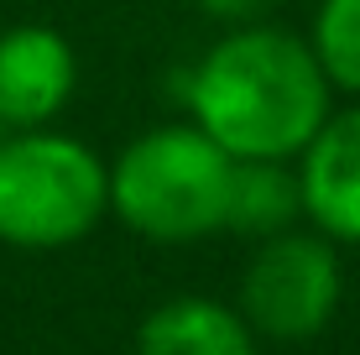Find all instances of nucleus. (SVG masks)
I'll return each instance as SVG.
<instances>
[{
  "mask_svg": "<svg viewBox=\"0 0 360 355\" xmlns=\"http://www.w3.org/2000/svg\"><path fill=\"white\" fill-rule=\"evenodd\" d=\"M314 42L329 79L345 89H360V0H324Z\"/></svg>",
  "mask_w": 360,
  "mask_h": 355,
  "instance_id": "obj_9",
  "label": "nucleus"
},
{
  "mask_svg": "<svg viewBox=\"0 0 360 355\" xmlns=\"http://www.w3.org/2000/svg\"><path fill=\"white\" fill-rule=\"evenodd\" d=\"M297 209H303V188H297V178L288 167L266 162V157H245L235 167L225 230H240V235H282Z\"/></svg>",
  "mask_w": 360,
  "mask_h": 355,
  "instance_id": "obj_8",
  "label": "nucleus"
},
{
  "mask_svg": "<svg viewBox=\"0 0 360 355\" xmlns=\"http://www.w3.org/2000/svg\"><path fill=\"white\" fill-rule=\"evenodd\" d=\"M266 0H204V11H214V16H225V21H240V16H251V11H262Z\"/></svg>",
  "mask_w": 360,
  "mask_h": 355,
  "instance_id": "obj_10",
  "label": "nucleus"
},
{
  "mask_svg": "<svg viewBox=\"0 0 360 355\" xmlns=\"http://www.w3.org/2000/svg\"><path fill=\"white\" fill-rule=\"evenodd\" d=\"M340 303V262L319 235H266L240 283V314L271 340H314Z\"/></svg>",
  "mask_w": 360,
  "mask_h": 355,
  "instance_id": "obj_4",
  "label": "nucleus"
},
{
  "mask_svg": "<svg viewBox=\"0 0 360 355\" xmlns=\"http://www.w3.org/2000/svg\"><path fill=\"white\" fill-rule=\"evenodd\" d=\"M303 209L334 240H360V110H345L319 126L303 146Z\"/></svg>",
  "mask_w": 360,
  "mask_h": 355,
  "instance_id": "obj_6",
  "label": "nucleus"
},
{
  "mask_svg": "<svg viewBox=\"0 0 360 355\" xmlns=\"http://www.w3.org/2000/svg\"><path fill=\"white\" fill-rule=\"evenodd\" d=\"M329 73L288 32H235L193 73L198 131L230 157L282 162L319 136L329 110Z\"/></svg>",
  "mask_w": 360,
  "mask_h": 355,
  "instance_id": "obj_1",
  "label": "nucleus"
},
{
  "mask_svg": "<svg viewBox=\"0 0 360 355\" xmlns=\"http://www.w3.org/2000/svg\"><path fill=\"white\" fill-rule=\"evenodd\" d=\"M110 204V173L84 141L16 136L0 141V240L53 251L89 235Z\"/></svg>",
  "mask_w": 360,
  "mask_h": 355,
  "instance_id": "obj_3",
  "label": "nucleus"
},
{
  "mask_svg": "<svg viewBox=\"0 0 360 355\" xmlns=\"http://www.w3.org/2000/svg\"><path fill=\"white\" fill-rule=\"evenodd\" d=\"M73 94V47L47 27L0 37V126H42Z\"/></svg>",
  "mask_w": 360,
  "mask_h": 355,
  "instance_id": "obj_5",
  "label": "nucleus"
},
{
  "mask_svg": "<svg viewBox=\"0 0 360 355\" xmlns=\"http://www.w3.org/2000/svg\"><path fill=\"white\" fill-rule=\"evenodd\" d=\"M235 157L204 131L167 126L152 131L115 162L110 204L131 230L152 240H198L225 230Z\"/></svg>",
  "mask_w": 360,
  "mask_h": 355,
  "instance_id": "obj_2",
  "label": "nucleus"
},
{
  "mask_svg": "<svg viewBox=\"0 0 360 355\" xmlns=\"http://www.w3.org/2000/svg\"><path fill=\"white\" fill-rule=\"evenodd\" d=\"M136 355H256L245 314L209 298H172L136 329Z\"/></svg>",
  "mask_w": 360,
  "mask_h": 355,
  "instance_id": "obj_7",
  "label": "nucleus"
}]
</instances>
